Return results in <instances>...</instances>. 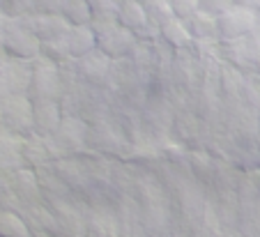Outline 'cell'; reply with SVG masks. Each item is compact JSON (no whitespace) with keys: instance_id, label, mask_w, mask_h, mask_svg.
<instances>
[{"instance_id":"1","label":"cell","mask_w":260,"mask_h":237,"mask_svg":"<svg viewBox=\"0 0 260 237\" xmlns=\"http://www.w3.org/2000/svg\"><path fill=\"white\" fill-rule=\"evenodd\" d=\"M260 14L258 10H251V7H242V5H233L228 12L219 16V37L226 42H235L242 37L255 32L258 28Z\"/></svg>"},{"instance_id":"2","label":"cell","mask_w":260,"mask_h":237,"mask_svg":"<svg viewBox=\"0 0 260 237\" xmlns=\"http://www.w3.org/2000/svg\"><path fill=\"white\" fill-rule=\"evenodd\" d=\"M5 49L7 53L16 55V58H37L42 51V40L35 35L32 30L23 23L21 19H12L7 23V32H5Z\"/></svg>"},{"instance_id":"3","label":"cell","mask_w":260,"mask_h":237,"mask_svg":"<svg viewBox=\"0 0 260 237\" xmlns=\"http://www.w3.org/2000/svg\"><path fill=\"white\" fill-rule=\"evenodd\" d=\"M21 21H23L42 42L62 40L69 30H72V23L64 19V14H42V12H35V14H30V16H23Z\"/></svg>"},{"instance_id":"4","label":"cell","mask_w":260,"mask_h":237,"mask_svg":"<svg viewBox=\"0 0 260 237\" xmlns=\"http://www.w3.org/2000/svg\"><path fill=\"white\" fill-rule=\"evenodd\" d=\"M136 42V32L124 28L122 23H115L111 28L97 32V49L104 51L108 58H120V55L129 53Z\"/></svg>"},{"instance_id":"5","label":"cell","mask_w":260,"mask_h":237,"mask_svg":"<svg viewBox=\"0 0 260 237\" xmlns=\"http://www.w3.org/2000/svg\"><path fill=\"white\" fill-rule=\"evenodd\" d=\"M64 42H67V49L72 53V58H83L90 51L97 49V32L92 30V25H72L67 35H64Z\"/></svg>"},{"instance_id":"6","label":"cell","mask_w":260,"mask_h":237,"mask_svg":"<svg viewBox=\"0 0 260 237\" xmlns=\"http://www.w3.org/2000/svg\"><path fill=\"white\" fill-rule=\"evenodd\" d=\"M90 5H92V21H90V25H92L94 32H102V30L120 23L122 0H90Z\"/></svg>"},{"instance_id":"7","label":"cell","mask_w":260,"mask_h":237,"mask_svg":"<svg viewBox=\"0 0 260 237\" xmlns=\"http://www.w3.org/2000/svg\"><path fill=\"white\" fill-rule=\"evenodd\" d=\"M32 85L37 90V97L40 99H53L55 92H58V74H55L53 64L51 62L40 64L32 72Z\"/></svg>"},{"instance_id":"8","label":"cell","mask_w":260,"mask_h":237,"mask_svg":"<svg viewBox=\"0 0 260 237\" xmlns=\"http://www.w3.org/2000/svg\"><path fill=\"white\" fill-rule=\"evenodd\" d=\"M187 25L191 30V35L198 40H214L219 37V16L210 14V12L198 10L193 16L187 19Z\"/></svg>"},{"instance_id":"9","label":"cell","mask_w":260,"mask_h":237,"mask_svg":"<svg viewBox=\"0 0 260 237\" xmlns=\"http://www.w3.org/2000/svg\"><path fill=\"white\" fill-rule=\"evenodd\" d=\"M32 120L42 131H53L60 124V113L53 99H37V104L32 106Z\"/></svg>"},{"instance_id":"10","label":"cell","mask_w":260,"mask_h":237,"mask_svg":"<svg viewBox=\"0 0 260 237\" xmlns=\"http://www.w3.org/2000/svg\"><path fill=\"white\" fill-rule=\"evenodd\" d=\"M120 23L129 30H141L147 23V12L145 5L138 3V0H122V7H120Z\"/></svg>"},{"instance_id":"11","label":"cell","mask_w":260,"mask_h":237,"mask_svg":"<svg viewBox=\"0 0 260 237\" xmlns=\"http://www.w3.org/2000/svg\"><path fill=\"white\" fill-rule=\"evenodd\" d=\"M161 37L168 42V44H173V46H187L189 42L193 40V35H191V30H189V25H187V21L184 19H171L166 25L161 28Z\"/></svg>"},{"instance_id":"12","label":"cell","mask_w":260,"mask_h":237,"mask_svg":"<svg viewBox=\"0 0 260 237\" xmlns=\"http://www.w3.org/2000/svg\"><path fill=\"white\" fill-rule=\"evenodd\" d=\"M62 14L72 25H88L92 21V5L90 0H67Z\"/></svg>"},{"instance_id":"13","label":"cell","mask_w":260,"mask_h":237,"mask_svg":"<svg viewBox=\"0 0 260 237\" xmlns=\"http://www.w3.org/2000/svg\"><path fill=\"white\" fill-rule=\"evenodd\" d=\"M147 12V23L164 28L171 19H175V12H173L171 0H150V3H143Z\"/></svg>"},{"instance_id":"14","label":"cell","mask_w":260,"mask_h":237,"mask_svg":"<svg viewBox=\"0 0 260 237\" xmlns=\"http://www.w3.org/2000/svg\"><path fill=\"white\" fill-rule=\"evenodd\" d=\"M0 237H30V230L14 212H0Z\"/></svg>"},{"instance_id":"15","label":"cell","mask_w":260,"mask_h":237,"mask_svg":"<svg viewBox=\"0 0 260 237\" xmlns=\"http://www.w3.org/2000/svg\"><path fill=\"white\" fill-rule=\"evenodd\" d=\"M108 67V55L104 51H90L88 55L81 58V70L88 76H104Z\"/></svg>"},{"instance_id":"16","label":"cell","mask_w":260,"mask_h":237,"mask_svg":"<svg viewBox=\"0 0 260 237\" xmlns=\"http://www.w3.org/2000/svg\"><path fill=\"white\" fill-rule=\"evenodd\" d=\"M3 12L12 19H23L35 14V0H3Z\"/></svg>"},{"instance_id":"17","label":"cell","mask_w":260,"mask_h":237,"mask_svg":"<svg viewBox=\"0 0 260 237\" xmlns=\"http://www.w3.org/2000/svg\"><path fill=\"white\" fill-rule=\"evenodd\" d=\"M42 51L46 53V58L49 60H64V58H72V53H69L67 49V42L62 40H53V42H42Z\"/></svg>"},{"instance_id":"18","label":"cell","mask_w":260,"mask_h":237,"mask_svg":"<svg viewBox=\"0 0 260 237\" xmlns=\"http://www.w3.org/2000/svg\"><path fill=\"white\" fill-rule=\"evenodd\" d=\"M173 12H175L177 19L187 21L189 16H193L198 10H201V0H171Z\"/></svg>"},{"instance_id":"19","label":"cell","mask_w":260,"mask_h":237,"mask_svg":"<svg viewBox=\"0 0 260 237\" xmlns=\"http://www.w3.org/2000/svg\"><path fill=\"white\" fill-rule=\"evenodd\" d=\"M233 5H235V0H201V10L210 12L214 16H221L223 12L231 10Z\"/></svg>"},{"instance_id":"20","label":"cell","mask_w":260,"mask_h":237,"mask_svg":"<svg viewBox=\"0 0 260 237\" xmlns=\"http://www.w3.org/2000/svg\"><path fill=\"white\" fill-rule=\"evenodd\" d=\"M67 0H35V10L42 14H62Z\"/></svg>"},{"instance_id":"21","label":"cell","mask_w":260,"mask_h":237,"mask_svg":"<svg viewBox=\"0 0 260 237\" xmlns=\"http://www.w3.org/2000/svg\"><path fill=\"white\" fill-rule=\"evenodd\" d=\"M7 23H10V16L7 14H0V53L5 49V32H7Z\"/></svg>"},{"instance_id":"22","label":"cell","mask_w":260,"mask_h":237,"mask_svg":"<svg viewBox=\"0 0 260 237\" xmlns=\"http://www.w3.org/2000/svg\"><path fill=\"white\" fill-rule=\"evenodd\" d=\"M235 5L251 7V10H260V0H235Z\"/></svg>"},{"instance_id":"23","label":"cell","mask_w":260,"mask_h":237,"mask_svg":"<svg viewBox=\"0 0 260 237\" xmlns=\"http://www.w3.org/2000/svg\"><path fill=\"white\" fill-rule=\"evenodd\" d=\"M0 14H3V0H0Z\"/></svg>"},{"instance_id":"24","label":"cell","mask_w":260,"mask_h":237,"mask_svg":"<svg viewBox=\"0 0 260 237\" xmlns=\"http://www.w3.org/2000/svg\"><path fill=\"white\" fill-rule=\"evenodd\" d=\"M138 3H150V0H138Z\"/></svg>"}]
</instances>
